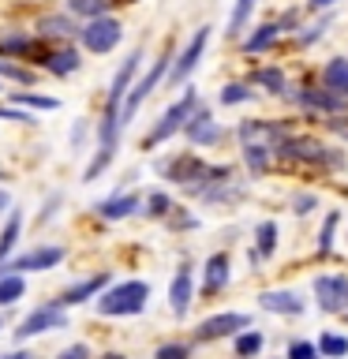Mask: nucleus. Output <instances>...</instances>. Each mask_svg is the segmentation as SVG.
I'll return each instance as SVG.
<instances>
[{
  "mask_svg": "<svg viewBox=\"0 0 348 359\" xmlns=\"http://www.w3.org/2000/svg\"><path fill=\"white\" fill-rule=\"evenodd\" d=\"M337 4H344V0H307L311 11H330V8H337Z\"/></svg>",
  "mask_w": 348,
  "mask_h": 359,
  "instance_id": "obj_43",
  "label": "nucleus"
},
{
  "mask_svg": "<svg viewBox=\"0 0 348 359\" xmlns=\"http://www.w3.org/2000/svg\"><path fill=\"white\" fill-rule=\"evenodd\" d=\"M262 344H266V337L258 333V330H243V333H236V359H255L258 352H262Z\"/></svg>",
  "mask_w": 348,
  "mask_h": 359,
  "instance_id": "obj_30",
  "label": "nucleus"
},
{
  "mask_svg": "<svg viewBox=\"0 0 348 359\" xmlns=\"http://www.w3.org/2000/svg\"><path fill=\"white\" fill-rule=\"evenodd\" d=\"M0 120H11V123H34V116L27 109H19V105H0Z\"/></svg>",
  "mask_w": 348,
  "mask_h": 359,
  "instance_id": "obj_40",
  "label": "nucleus"
},
{
  "mask_svg": "<svg viewBox=\"0 0 348 359\" xmlns=\"http://www.w3.org/2000/svg\"><path fill=\"white\" fill-rule=\"evenodd\" d=\"M288 135H292V123H285V120H255V116H247V120L236 123V139H240V146L262 142V146H269V150H277Z\"/></svg>",
  "mask_w": 348,
  "mask_h": 359,
  "instance_id": "obj_6",
  "label": "nucleus"
},
{
  "mask_svg": "<svg viewBox=\"0 0 348 359\" xmlns=\"http://www.w3.org/2000/svg\"><path fill=\"white\" fill-rule=\"evenodd\" d=\"M314 299H319V311L341 314L348 307V277L344 273H322V277H314Z\"/></svg>",
  "mask_w": 348,
  "mask_h": 359,
  "instance_id": "obj_10",
  "label": "nucleus"
},
{
  "mask_svg": "<svg viewBox=\"0 0 348 359\" xmlns=\"http://www.w3.org/2000/svg\"><path fill=\"white\" fill-rule=\"evenodd\" d=\"M314 210H319V195H311V191L292 198V213H296V217H307V213H314Z\"/></svg>",
  "mask_w": 348,
  "mask_h": 359,
  "instance_id": "obj_39",
  "label": "nucleus"
},
{
  "mask_svg": "<svg viewBox=\"0 0 348 359\" xmlns=\"http://www.w3.org/2000/svg\"><path fill=\"white\" fill-rule=\"evenodd\" d=\"M11 105L27 109V112H56V109H60V101L45 97V94H34V90H15V94H11Z\"/></svg>",
  "mask_w": 348,
  "mask_h": 359,
  "instance_id": "obj_26",
  "label": "nucleus"
},
{
  "mask_svg": "<svg viewBox=\"0 0 348 359\" xmlns=\"http://www.w3.org/2000/svg\"><path fill=\"white\" fill-rule=\"evenodd\" d=\"M154 359H191V344H180V341H168L154 352Z\"/></svg>",
  "mask_w": 348,
  "mask_h": 359,
  "instance_id": "obj_38",
  "label": "nucleus"
},
{
  "mask_svg": "<svg viewBox=\"0 0 348 359\" xmlns=\"http://www.w3.org/2000/svg\"><path fill=\"white\" fill-rule=\"evenodd\" d=\"M277 38H281V27H277V22H258V27L240 41V49H243L247 56H258V53H269V49H274Z\"/></svg>",
  "mask_w": 348,
  "mask_h": 359,
  "instance_id": "obj_19",
  "label": "nucleus"
},
{
  "mask_svg": "<svg viewBox=\"0 0 348 359\" xmlns=\"http://www.w3.org/2000/svg\"><path fill=\"white\" fill-rule=\"evenodd\" d=\"M105 288H109V273H94V277H83V280H75V285H67L60 296H56V303H60V307H79V303H86V299H98Z\"/></svg>",
  "mask_w": 348,
  "mask_h": 359,
  "instance_id": "obj_13",
  "label": "nucleus"
},
{
  "mask_svg": "<svg viewBox=\"0 0 348 359\" xmlns=\"http://www.w3.org/2000/svg\"><path fill=\"white\" fill-rule=\"evenodd\" d=\"M0 359H38V355H34V352H22V348H19V352H4Z\"/></svg>",
  "mask_w": 348,
  "mask_h": 359,
  "instance_id": "obj_46",
  "label": "nucleus"
},
{
  "mask_svg": "<svg viewBox=\"0 0 348 359\" xmlns=\"http://www.w3.org/2000/svg\"><path fill=\"white\" fill-rule=\"evenodd\" d=\"M168 67H173V53L165 49V53L150 64V72H146V75L139 79V83H135V86L128 90V97H123V105H120V128H128V123L135 120V112H139V109L146 105V97H150L154 90L168 79Z\"/></svg>",
  "mask_w": 348,
  "mask_h": 359,
  "instance_id": "obj_3",
  "label": "nucleus"
},
{
  "mask_svg": "<svg viewBox=\"0 0 348 359\" xmlns=\"http://www.w3.org/2000/svg\"><path fill=\"white\" fill-rule=\"evenodd\" d=\"M67 325V314L60 303H41V307H34L27 318H22V325L15 330V341H30V337H45V333H53V330H64Z\"/></svg>",
  "mask_w": 348,
  "mask_h": 359,
  "instance_id": "obj_8",
  "label": "nucleus"
},
{
  "mask_svg": "<svg viewBox=\"0 0 348 359\" xmlns=\"http://www.w3.org/2000/svg\"><path fill=\"white\" fill-rule=\"evenodd\" d=\"M341 314H344V322H348V307H344V311H341Z\"/></svg>",
  "mask_w": 348,
  "mask_h": 359,
  "instance_id": "obj_50",
  "label": "nucleus"
},
{
  "mask_svg": "<svg viewBox=\"0 0 348 359\" xmlns=\"http://www.w3.org/2000/svg\"><path fill=\"white\" fill-rule=\"evenodd\" d=\"M240 154H243V165H247V172H251L255 180H262L269 172V165H274V150L262 142H251V146H240Z\"/></svg>",
  "mask_w": 348,
  "mask_h": 359,
  "instance_id": "obj_24",
  "label": "nucleus"
},
{
  "mask_svg": "<svg viewBox=\"0 0 348 359\" xmlns=\"http://www.w3.org/2000/svg\"><path fill=\"white\" fill-rule=\"evenodd\" d=\"M56 202H64V195H49V202H45V210H41V221H49L56 213Z\"/></svg>",
  "mask_w": 348,
  "mask_h": 359,
  "instance_id": "obj_44",
  "label": "nucleus"
},
{
  "mask_svg": "<svg viewBox=\"0 0 348 359\" xmlns=\"http://www.w3.org/2000/svg\"><path fill=\"white\" fill-rule=\"evenodd\" d=\"M64 255L67 251H64L60 243H41V247H30V251L8 258V262L0 266V273H45V269L60 266Z\"/></svg>",
  "mask_w": 348,
  "mask_h": 359,
  "instance_id": "obj_5",
  "label": "nucleus"
},
{
  "mask_svg": "<svg viewBox=\"0 0 348 359\" xmlns=\"http://www.w3.org/2000/svg\"><path fill=\"white\" fill-rule=\"evenodd\" d=\"M30 53H34V34L30 30H0V60L30 56Z\"/></svg>",
  "mask_w": 348,
  "mask_h": 359,
  "instance_id": "obj_22",
  "label": "nucleus"
},
{
  "mask_svg": "<svg viewBox=\"0 0 348 359\" xmlns=\"http://www.w3.org/2000/svg\"><path fill=\"white\" fill-rule=\"evenodd\" d=\"M0 330H4V314H0Z\"/></svg>",
  "mask_w": 348,
  "mask_h": 359,
  "instance_id": "obj_49",
  "label": "nucleus"
},
{
  "mask_svg": "<svg viewBox=\"0 0 348 359\" xmlns=\"http://www.w3.org/2000/svg\"><path fill=\"white\" fill-rule=\"evenodd\" d=\"M27 296V280L22 273H0V307H11Z\"/></svg>",
  "mask_w": 348,
  "mask_h": 359,
  "instance_id": "obj_28",
  "label": "nucleus"
},
{
  "mask_svg": "<svg viewBox=\"0 0 348 359\" xmlns=\"http://www.w3.org/2000/svg\"><path fill=\"white\" fill-rule=\"evenodd\" d=\"M202 105V97H199V90L195 86H184V94H180L173 105H168L161 116L154 120V128L142 135V150H157L161 142H168L173 135H180L187 128V120L195 116V109Z\"/></svg>",
  "mask_w": 348,
  "mask_h": 359,
  "instance_id": "obj_1",
  "label": "nucleus"
},
{
  "mask_svg": "<svg viewBox=\"0 0 348 359\" xmlns=\"http://www.w3.org/2000/svg\"><path fill=\"white\" fill-rule=\"evenodd\" d=\"M0 79H15V83L30 86V83H34V72H27V67H19V64H8V60H0Z\"/></svg>",
  "mask_w": 348,
  "mask_h": 359,
  "instance_id": "obj_37",
  "label": "nucleus"
},
{
  "mask_svg": "<svg viewBox=\"0 0 348 359\" xmlns=\"http://www.w3.org/2000/svg\"><path fill=\"white\" fill-rule=\"evenodd\" d=\"M232 280V262L225 251H213L206 258V266H202V296H218L221 288H229Z\"/></svg>",
  "mask_w": 348,
  "mask_h": 359,
  "instance_id": "obj_14",
  "label": "nucleus"
},
{
  "mask_svg": "<svg viewBox=\"0 0 348 359\" xmlns=\"http://www.w3.org/2000/svg\"><path fill=\"white\" fill-rule=\"evenodd\" d=\"M86 131H90V120H86V116H79V120H75V128H72V150H79V146H83Z\"/></svg>",
  "mask_w": 348,
  "mask_h": 359,
  "instance_id": "obj_41",
  "label": "nucleus"
},
{
  "mask_svg": "<svg viewBox=\"0 0 348 359\" xmlns=\"http://www.w3.org/2000/svg\"><path fill=\"white\" fill-rule=\"evenodd\" d=\"M0 90H4V83H0Z\"/></svg>",
  "mask_w": 348,
  "mask_h": 359,
  "instance_id": "obj_51",
  "label": "nucleus"
},
{
  "mask_svg": "<svg viewBox=\"0 0 348 359\" xmlns=\"http://www.w3.org/2000/svg\"><path fill=\"white\" fill-rule=\"evenodd\" d=\"M34 34H38V38H60V41H67L72 34H79V27H75V19L67 15V11H64V15H60V11H49V15L38 19V30H34Z\"/></svg>",
  "mask_w": 348,
  "mask_h": 359,
  "instance_id": "obj_21",
  "label": "nucleus"
},
{
  "mask_svg": "<svg viewBox=\"0 0 348 359\" xmlns=\"http://www.w3.org/2000/svg\"><path fill=\"white\" fill-rule=\"evenodd\" d=\"M210 30L213 27H199L195 34H191V41L184 45V53L173 56V67H168V79H165L168 86H180V83H187V79L195 75V67L202 64V53H206V45H210Z\"/></svg>",
  "mask_w": 348,
  "mask_h": 359,
  "instance_id": "obj_7",
  "label": "nucleus"
},
{
  "mask_svg": "<svg viewBox=\"0 0 348 359\" xmlns=\"http://www.w3.org/2000/svg\"><path fill=\"white\" fill-rule=\"evenodd\" d=\"M191 299H195V273H191V266L184 262L173 273V285H168V307H173L176 318H184L191 311Z\"/></svg>",
  "mask_w": 348,
  "mask_h": 359,
  "instance_id": "obj_12",
  "label": "nucleus"
},
{
  "mask_svg": "<svg viewBox=\"0 0 348 359\" xmlns=\"http://www.w3.org/2000/svg\"><path fill=\"white\" fill-rule=\"evenodd\" d=\"M255 251L269 258L277 251V221H258V229H255Z\"/></svg>",
  "mask_w": 348,
  "mask_h": 359,
  "instance_id": "obj_32",
  "label": "nucleus"
},
{
  "mask_svg": "<svg viewBox=\"0 0 348 359\" xmlns=\"http://www.w3.org/2000/svg\"><path fill=\"white\" fill-rule=\"evenodd\" d=\"M319 83L326 90H333V94L348 97V56H330L319 72Z\"/></svg>",
  "mask_w": 348,
  "mask_h": 359,
  "instance_id": "obj_18",
  "label": "nucleus"
},
{
  "mask_svg": "<svg viewBox=\"0 0 348 359\" xmlns=\"http://www.w3.org/2000/svg\"><path fill=\"white\" fill-rule=\"evenodd\" d=\"M251 86L266 90L269 97H281V94H285V86H288V72H285V67H277V64L255 67V72H251Z\"/></svg>",
  "mask_w": 348,
  "mask_h": 359,
  "instance_id": "obj_20",
  "label": "nucleus"
},
{
  "mask_svg": "<svg viewBox=\"0 0 348 359\" xmlns=\"http://www.w3.org/2000/svg\"><path fill=\"white\" fill-rule=\"evenodd\" d=\"M243 330H251V318L240 311H225V314H213V318L195 325V341H221V337H236Z\"/></svg>",
  "mask_w": 348,
  "mask_h": 359,
  "instance_id": "obj_11",
  "label": "nucleus"
},
{
  "mask_svg": "<svg viewBox=\"0 0 348 359\" xmlns=\"http://www.w3.org/2000/svg\"><path fill=\"white\" fill-rule=\"evenodd\" d=\"M184 135H187L191 146H199V150H213V146H221L225 139H229V128H221V123L213 120V112L206 105H199L195 116L187 120Z\"/></svg>",
  "mask_w": 348,
  "mask_h": 359,
  "instance_id": "obj_9",
  "label": "nucleus"
},
{
  "mask_svg": "<svg viewBox=\"0 0 348 359\" xmlns=\"http://www.w3.org/2000/svg\"><path fill=\"white\" fill-rule=\"evenodd\" d=\"M41 67L56 79H67V75H75L79 67H83V56H79L75 45H60V49H53L49 56H41Z\"/></svg>",
  "mask_w": 348,
  "mask_h": 359,
  "instance_id": "obj_15",
  "label": "nucleus"
},
{
  "mask_svg": "<svg viewBox=\"0 0 348 359\" xmlns=\"http://www.w3.org/2000/svg\"><path fill=\"white\" fill-rule=\"evenodd\" d=\"M255 4L258 0H236L232 15H229V22H225V38H240V34L247 30V22H251V15H255Z\"/></svg>",
  "mask_w": 348,
  "mask_h": 359,
  "instance_id": "obj_25",
  "label": "nucleus"
},
{
  "mask_svg": "<svg viewBox=\"0 0 348 359\" xmlns=\"http://www.w3.org/2000/svg\"><path fill=\"white\" fill-rule=\"evenodd\" d=\"M333 22V15H326L322 22H314V27H300L303 34H296V45L300 49H307V45H314V41H322V34H326V27Z\"/></svg>",
  "mask_w": 348,
  "mask_h": 359,
  "instance_id": "obj_35",
  "label": "nucleus"
},
{
  "mask_svg": "<svg viewBox=\"0 0 348 359\" xmlns=\"http://www.w3.org/2000/svg\"><path fill=\"white\" fill-rule=\"evenodd\" d=\"M11 210V195H8V191L4 187H0V217H4V213Z\"/></svg>",
  "mask_w": 348,
  "mask_h": 359,
  "instance_id": "obj_45",
  "label": "nucleus"
},
{
  "mask_svg": "<svg viewBox=\"0 0 348 359\" xmlns=\"http://www.w3.org/2000/svg\"><path fill=\"white\" fill-rule=\"evenodd\" d=\"M337 224H341V210H330L322 221V232H319V255H330L333 243H337Z\"/></svg>",
  "mask_w": 348,
  "mask_h": 359,
  "instance_id": "obj_34",
  "label": "nucleus"
},
{
  "mask_svg": "<svg viewBox=\"0 0 348 359\" xmlns=\"http://www.w3.org/2000/svg\"><path fill=\"white\" fill-rule=\"evenodd\" d=\"M67 4V15H79V19H101V15H109V8H112V0H64Z\"/></svg>",
  "mask_w": 348,
  "mask_h": 359,
  "instance_id": "obj_27",
  "label": "nucleus"
},
{
  "mask_svg": "<svg viewBox=\"0 0 348 359\" xmlns=\"http://www.w3.org/2000/svg\"><path fill=\"white\" fill-rule=\"evenodd\" d=\"M123 41V22L112 19V15H101V19H90L79 27V45L94 56H109L116 45Z\"/></svg>",
  "mask_w": 348,
  "mask_h": 359,
  "instance_id": "obj_4",
  "label": "nucleus"
},
{
  "mask_svg": "<svg viewBox=\"0 0 348 359\" xmlns=\"http://www.w3.org/2000/svg\"><path fill=\"white\" fill-rule=\"evenodd\" d=\"M258 307L269 311V314H303V311H307V299H303L300 292H292V288H285V292H262V296H258Z\"/></svg>",
  "mask_w": 348,
  "mask_h": 359,
  "instance_id": "obj_16",
  "label": "nucleus"
},
{
  "mask_svg": "<svg viewBox=\"0 0 348 359\" xmlns=\"http://www.w3.org/2000/svg\"><path fill=\"white\" fill-rule=\"evenodd\" d=\"M146 303H150V285L146 280H120V285L101 292L94 307L105 318H131V314L146 311Z\"/></svg>",
  "mask_w": 348,
  "mask_h": 359,
  "instance_id": "obj_2",
  "label": "nucleus"
},
{
  "mask_svg": "<svg viewBox=\"0 0 348 359\" xmlns=\"http://www.w3.org/2000/svg\"><path fill=\"white\" fill-rule=\"evenodd\" d=\"M135 210H142V198L131 195V191H116V195H109L105 202H98V217H105V221H123V217H131Z\"/></svg>",
  "mask_w": 348,
  "mask_h": 359,
  "instance_id": "obj_17",
  "label": "nucleus"
},
{
  "mask_svg": "<svg viewBox=\"0 0 348 359\" xmlns=\"http://www.w3.org/2000/svg\"><path fill=\"white\" fill-rule=\"evenodd\" d=\"M105 359H128V355H116V352H109V355H105Z\"/></svg>",
  "mask_w": 348,
  "mask_h": 359,
  "instance_id": "obj_47",
  "label": "nucleus"
},
{
  "mask_svg": "<svg viewBox=\"0 0 348 359\" xmlns=\"http://www.w3.org/2000/svg\"><path fill=\"white\" fill-rule=\"evenodd\" d=\"M285 359H322V352H319V344H314V341H292Z\"/></svg>",
  "mask_w": 348,
  "mask_h": 359,
  "instance_id": "obj_36",
  "label": "nucleus"
},
{
  "mask_svg": "<svg viewBox=\"0 0 348 359\" xmlns=\"http://www.w3.org/2000/svg\"><path fill=\"white\" fill-rule=\"evenodd\" d=\"M0 180H8V172H4V168H0Z\"/></svg>",
  "mask_w": 348,
  "mask_h": 359,
  "instance_id": "obj_48",
  "label": "nucleus"
},
{
  "mask_svg": "<svg viewBox=\"0 0 348 359\" xmlns=\"http://www.w3.org/2000/svg\"><path fill=\"white\" fill-rule=\"evenodd\" d=\"M56 359H90V348L86 344H67Z\"/></svg>",
  "mask_w": 348,
  "mask_h": 359,
  "instance_id": "obj_42",
  "label": "nucleus"
},
{
  "mask_svg": "<svg viewBox=\"0 0 348 359\" xmlns=\"http://www.w3.org/2000/svg\"><path fill=\"white\" fill-rule=\"evenodd\" d=\"M142 213L154 221H165L168 213H173V198H168L165 191H150V195L142 198Z\"/></svg>",
  "mask_w": 348,
  "mask_h": 359,
  "instance_id": "obj_33",
  "label": "nucleus"
},
{
  "mask_svg": "<svg viewBox=\"0 0 348 359\" xmlns=\"http://www.w3.org/2000/svg\"><path fill=\"white\" fill-rule=\"evenodd\" d=\"M19 236H22V210L11 206L8 210V221H4V229H0V266L11 258V251L19 247Z\"/></svg>",
  "mask_w": 348,
  "mask_h": 359,
  "instance_id": "obj_23",
  "label": "nucleus"
},
{
  "mask_svg": "<svg viewBox=\"0 0 348 359\" xmlns=\"http://www.w3.org/2000/svg\"><path fill=\"white\" fill-rule=\"evenodd\" d=\"M314 344H319L322 359H344L348 355V337L344 333H330V330H326Z\"/></svg>",
  "mask_w": 348,
  "mask_h": 359,
  "instance_id": "obj_31",
  "label": "nucleus"
},
{
  "mask_svg": "<svg viewBox=\"0 0 348 359\" xmlns=\"http://www.w3.org/2000/svg\"><path fill=\"white\" fill-rule=\"evenodd\" d=\"M247 101H255V90H251V83H225L221 90H218V105H247Z\"/></svg>",
  "mask_w": 348,
  "mask_h": 359,
  "instance_id": "obj_29",
  "label": "nucleus"
}]
</instances>
